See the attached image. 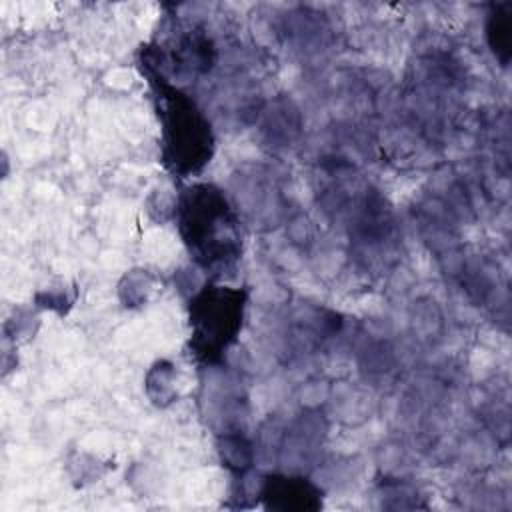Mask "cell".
<instances>
[{"instance_id": "3957f363", "label": "cell", "mask_w": 512, "mask_h": 512, "mask_svg": "<svg viewBox=\"0 0 512 512\" xmlns=\"http://www.w3.org/2000/svg\"><path fill=\"white\" fill-rule=\"evenodd\" d=\"M166 118H164V130H166V144L172 148V162L180 166V156H182V142L192 144L196 154L202 158L208 156V128L202 124L192 110L188 102L182 98H168L166 102Z\"/></svg>"}, {"instance_id": "6da1fadb", "label": "cell", "mask_w": 512, "mask_h": 512, "mask_svg": "<svg viewBox=\"0 0 512 512\" xmlns=\"http://www.w3.org/2000/svg\"><path fill=\"white\" fill-rule=\"evenodd\" d=\"M182 230L196 258L214 266L238 252V236L226 200L208 186L190 188L182 198Z\"/></svg>"}, {"instance_id": "7a4b0ae2", "label": "cell", "mask_w": 512, "mask_h": 512, "mask_svg": "<svg viewBox=\"0 0 512 512\" xmlns=\"http://www.w3.org/2000/svg\"><path fill=\"white\" fill-rule=\"evenodd\" d=\"M242 316V294L224 286L206 288L192 306V326L196 346L212 356L216 350L226 346L240 324Z\"/></svg>"}]
</instances>
